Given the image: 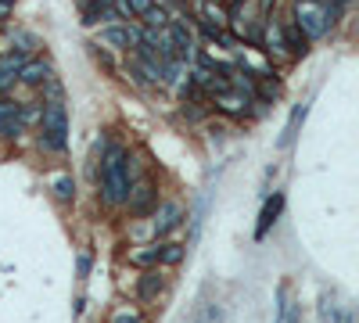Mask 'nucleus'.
Here are the masks:
<instances>
[{"label": "nucleus", "instance_id": "f257e3e1", "mask_svg": "<svg viewBox=\"0 0 359 323\" xmlns=\"http://www.w3.org/2000/svg\"><path fill=\"white\" fill-rule=\"evenodd\" d=\"M101 194H104L108 205H126L130 194H133V187H130V155H126L119 144H112L104 162H101Z\"/></svg>", "mask_w": 359, "mask_h": 323}, {"label": "nucleus", "instance_id": "f03ea898", "mask_svg": "<svg viewBox=\"0 0 359 323\" xmlns=\"http://www.w3.org/2000/svg\"><path fill=\"white\" fill-rule=\"evenodd\" d=\"M44 133H40V140H44V147L47 151H61L65 147V140H69V115H65V104L61 101H51L47 108H44Z\"/></svg>", "mask_w": 359, "mask_h": 323}, {"label": "nucleus", "instance_id": "7ed1b4c3", "mask_svg": "<svg viewBox=\"0 0 359 323\" xmlns=\"http://www.w3.org/2000/svg\"><path fill=\"white\" fill-rule=\"evenodd\" d=\"M294 26L306 29V36H324L327 26H331V18L320 11V4L316 0H299V11H294Z\"/></svg>", "mask_w": 359, "mask_h": 323}, {"label": "nucleus", "instance_id": "20e7f679", "mask_svg": "<svg viewBox=\"0 0 359 323\" xmlns=\"http://www.w3.org/2000/svg\"><path fill=\"white\" fill-rule=\"evenodd\" d=\"M97 40L104 43V47H137L140 29L137 26H108V29L97 33Z\"/></svg>", "mask_w": 359, "mask_h": 323}, {"label": "nucleus", "instance_id": "39448f33", "mask_svg": "<svg viewBox=\"0 0 359 323\" xmlns=\"http://www.w3.org/2000/svg\"><path fill=\"white\" fill-rule=\"evenodd\" d=\"M0 133H4V137H18V133H22V112H18V104L0 101Z\"/></svg>", "mask_w": 359, "mask_h": 323}, {"label": "nucleus", "instance_id": "423d86ee", "mask_svg": "<svg viewBox=\"0 0 359 323\" xmlns=\"http://www.w3.org/2000/svg\"><path fill=\"white\" fill-rule=\"evenodd\" d=\"M180 215H183V208L176 205V201H169V205H162V212H158V220H155V233H169L173 226H180Z\"/></svg>", "mask_w": 359, "mask_h": 323}, {"label": "nucleus", "instance_id": "0eeeda50", "mask_svg": "<svg viewBox=\"0 0 359 323\" xmlns=\"http://www.w3.org/2000/svg\"><path fill=\"white\" fill-rule=\"evenodd\" d=\"M281 208H284V194H273V201H266V208H262V215H259V226H256V237H266V230H269V223L281 215Z\"/></svg>", "mask_w": 359, "mask_h": 323}, {"label": "nucleus", "instance_id": "6e6552de", "mask_svg": "<svg viewBox=\"0 0 359 323\" xmlns=\"http://www.w3.org/2000/svg\"><path fill=\"white\" fill-rule=\"evenodd\" d=\"M51 76V69L44 61H29V65H22V69H18V79L22 83H29V86H36V83H44Z\"/></svg>", "mask_w": 359, "mask_h": 323}, {"label": "nucleus", "instance_id": "1a4fd4ad", "mask_svg": "<svg viewBox=\"0 0 359 323\" xmlns=\"http://www.w3.org/2000/svg\"><path fill=\"white\" fill-rule=\"evenodd\" d=\"M151 205H155V187H151V183H144L137 194H130V208H133L137 215H144Z\"/></svg>", "mask_w": 359, "mask_h": 323}, {"label": "nucleus", "instance_id": "9d476101", "mask_svg": "<svg viewBox=\"0 0 359 323\" xmlns=\"http://www.w3.org/2000/svg\"><path fill=\"white\" fill-rule=\"evenodd\" d=\"M216 104L223 108V112H244V108H248V97H241V94H230V90H219L216 94Z\"/></svg>", "mask_w": 359, "mask_h": 323}, {"label": "nucleus", "instance_id": "9b49d317", "mask_svg": "<svg viewBox=\"0 0 359 323\" xmlns=\"http://www.w3.org/2000/svg\"><path fill=\"white\" fill-rule=\"evenodd\" d=\"M158 263H165V266L183 263V245H158Z\"/></svg>", "mask_w": 359, "mask_h": 323}, {"label": "nucleus", "instance_id": "f8f14e48", "mask_svg": "<svg viewBox=\"0 0 359 323\" xmlns=\"http://www.w3.org/2000/svg\"><path fill=\"white\" fill-rule=\"evenodd\" d=\"M284 47H287L291 54H302V51H306V36L299 33V26H291V29H287V36H284Z\"/></svg>", "mask_w": 359, "mask_h": 323}, {"label": "nucleus", "instance_id": "ddd939ff", "mask_svg": "<svg viewBox=\"0 0 359 323\" xmlns=\"http://www.w3.org/2000/svg\"><path fill=\"white\" fill-rule=\"evenodd\" d=\"M130 263H133V266H151V263H158V245L144 248V251H133V255H130Z\"/></svg>", "mask_w": 359, "mask_h": 323}, {"label": "nucleus", "instance_id": "4468645a", "mask_svg": "<svg viewBox=\"0 0 359 323\" xmlns=\"http://www.w3.org/2000/svg\"><path fill=\"white\" fill-rule=\"evenodd\" d=\"M54 194L61 201H72V194H76V183H72V176H58L54 180Z\"/></svg>", "mask_w": 359, "mask_h": 323}, {"label": "nucleus", "instance_id": "2eb2a0df", "mask_svg": "<svg viewBox=\"0 0 359 323\" xmlns=\"http://www.w3.org/2000/svg\"><path fill=\"white\" fill-rule=\"evenodd\" d=\"M144 18H147V26H151V29H165V26H169V15H165L162 8H147Z\"/></svg>", "mask_w": 359, "mask_h": 323}, {"label": "nucleus", "instance_id": "dca6fc26", "mask_svg": "<svg viewBox=\"0 0 359 323\" xmlns=\"http://www.w3.org/2000/svg\"><path fill=\"white\" fill-rule=\"evenodd\" d=\"M22 65H26V61L18 58V54H8V58H0V72H8V76L15 79V76H18V69H22Z\"/></svg>", "mask_w": 359, "mask_h": 323}, {"label": "nucleus", "instance_id": "f3484780", "mask_svg": "<svg viewBox=\"0 0 359 323\" xmlns=\"http://www.w3.org/2000/svg\"><path fill=\"white\" fill-rule=\"evenodd\" d=\"M162 288V280H158V273H147L144 280H140V298H151L155 291Z\"/></svg>", "mask_w": 359, "mask_h": 323}, {"label": "nucleus", "instance_id": "a211bd4d", "mask_svg": "<svg viewBox=\"0 0 359 323\" xmlns=\"http://www.w3.org/2000/svg\"><path fill=\"white\" fill-rule=\"evenodd\" d=\"M302 119H306V104H302L299 112L291 115V122H287V133H284V140H281V144H291V137H294V129H299V122H302Z\"/></svg>", "mask_w": 359, "mask_h": 323}, {"label": "nucleus", "instance_id": "6ab92c4d", "mask_svg": "<svg viewBox=\"0 0 359 323\" xmlns=\"http://www.w3.org/2000/svg\"><path fill=\"white\" fill-rule=\"evenodd\" d=\"M126 4H130V11H133V15H144L147 8H155L151 0H126Z\"/></svg>", "mask_w": 359, "mask_h": 323}, {"label": "nucleus", "instance_id": "aec40b11", "mask_svg": "<svg viewBox=\"0 0 359 323\" xmlns=\"http://www.w3.org/2000/svg\"><path fill=\"white\" fill-rule=\"evenodd\" d=\"M337 320V309H334V301H324V323H334Z\"/></svg>", "mask_w": 359, "mask_h": 323}, {"label": "nucleus", "instance_id": "412c9836", "mask_svg": "<svg viewBox=\"0 0 359 323\" xmlns=\"http://www.w3.org/2000/svg\"><path fill=\"white\" fill-rule=\"evenodd\" d=\"M115 323H144V320H140L137 313H119V316H115Z\"/></svg>", "mask_w": 359, "mask_h": 323}, {"label": "nucleus", "instance_id": "4be33fe9", "mask_svg": "<svg viewBox=\"0 0 359 323\" xmlns=\"http://www.w3.org/2000/svg\"><path fill=\"white\" fill-rule=\"evenodd\" d=\"M87 273H90V255L83 251V255H79V276H87Z\"/></svg>", "mask_w": 359, "mask_h": 323}, {"label": "nucleus", "instance_id": "5701e85b", "mask_svg": "<svg viewBox=\"0 0 359 323\" xmlns=\"http://www.w3.org/2000/svg\"><path fill=\"white\" fill-rule=\"evenodd\" d=\"M8 83H11V76H8V72H0V90H4Z\"/></svg>", "mask_w": 359, "mask_h": 323}, {"label": "nucleus", "instance_id": "b1692460", "mask_svg": "<svg viewBox=\"0 0 359 323\" xmlns=\"http://www.w3.org/2000/svg\"><path fill=\"white\" fill-rule=\"evenodd\" d=\"M337 4H345V0H337Z\"/></svg>", "mask_w": 359, "mask_h": 323}]
</instances>
